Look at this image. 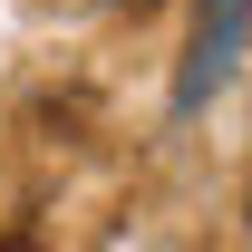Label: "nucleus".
Instances as JSON below:
<instances>
[{
  "label": "nucleus",
  "mask_w": 252,
  "mask_h": 252,
  "mask_svg": "<svg viewBox=\"0 0 252 252\" xmlns=\"http://www.w3.org/2000/svg\"><path fill=\"white\" fill-rule=\"evenodd\" d=\"M0 252H49V243H39V233H30V223H20V233H10V243H0Z\"/></svg>",
  "instance_id": "f257e3e1"
},
{
  "label": "nucleus",
  "mask_w": 252,
  "mask_h": 252,
  "mask_svg": "<svg viewBox=\"0 0 252 252\" xmlns=\"http://www.w3.org/2000/svg\"><path fill=\"white\" fill-rule=\"evenodd\" d=\"M117 10H156V0H117Z\"/></svg>",
  "instance_id": "f03ea898"
}]
</instances>
